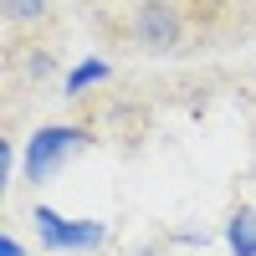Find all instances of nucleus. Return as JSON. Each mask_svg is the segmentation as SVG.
Returning <instances> with one entry per match:
<instances>
[{
    "instance_id": "f257e3e1",
    "label": "nucleus",
    "mask_w": 256,
    "mask_h": 256,
    "mask_svg": "<svg viewBox=\"0 0 256 256\" xmlns=\"http://www.w3.org/2000/svg\"><path fill=\"white\" fill-rule=\"evenodd\" d=\"M77 148H88V128L77 123H41L26 138V154H20V169H26L31 184H46L62 164H67Z\"/></svg>"
},
{
    "instance_id": "7ed1b4c3",
    "label": "nucleus",
    "mask_w": 256,
    "mask_h": 256,
    "mask_svg": "<svg viewBox=\"0 0 256 256\" xmlns=\"http://www.w3.org/2000/svg\"><path fill=\"white\" fill-rule=\"evenodd\" d=\"M184 36V16L174 0H144L134 16V41L144 52H174Z\"/></svg>"
},
{
    "instance_id": "0eeeda50",
    "label": "nucleus",
    "mask_w": 256,
    "mask_h": 256,
    "mask_svg": "<svg viewBox=\"0 0 256 256\" xmlns=\"http://www.w3.org/2000/svg\"><path fill=\"white\" fill-rule=\"evenodd\" d=\"M26 72H31L36 82H41V77H52V56H46V52H31V56H26Z\"/></svg>"
},
{
    "instance_id": "39448f33",
    "label": "nucleus",
    "mask_w": 256,
    "mask_h": 256,
    "mask_svg": "<svg viewBox=\"0 0 256 256\" xmlns=\"http://www.w3.org/2000/svg\"><path fill=\"white\" fill-rule=\"evenodd\" d=\"M226 246H230V256H256V210H251V205L230 210V220H226Z\"/></svg>"
},
{
    "instance_id": "20e7f679",
    "label": "nucleus",
    "mask_w": 256,
    "mask_h": 256,
    "mask_svg": "<svg viewBox=\"0 0 256 256\" xmlns=\"http://www.w3.org/2000/svg\"><path fill=\"white\" fill-rule=\"evenodd\" d=\"M108 77H113V62H102V56H82L77 67L62 77V92L77 98V92H88V88H102Z\"/></svg>"
},
{
    "instance_id": "f03ea898",
    "label": "nucleus",
    "mask_w": 256,
    "mask_h": 256,
    "mask_svg": "<svg viewBox=\"0 0 256 256\" xmlns=\"http://www.w3.org/2000/svg\"><path fill=\"white\" fill-rule=\"evenodd\" d=\"M36 241L46 251H98L108 241V226L102 220H67L52 205H36Z\"/></svg>"
},
{
    "instance_id": "423d86ee",
    "label": "nucleus",
    "mask_w": 256,
    "mask_h": 256,
    "mask_svg": "<svg viewBox=\"0 0 256 256\" xmlns=\"http://www.w3.org/2000/svg\"><path fill=\"white\" fill-rule=\"evenodd\" d=\"M10 20H41L46 16V0H0Z\"/></svg>"
},
{
    "instance_id": "1a4fd4ad",
    "label": "nucleus",
    "mask_w": 256,
    "mask_h": 256,
    "mask_svg": "<svg viewBox=\"0 0 256 256\" xmlns=\"http://www.w3.org/2000/svg\"><path fill=\"white\" fill-rule=\"evenodd\" d=\"M0 256H26V246H20L16 236H0Z\"/></svg>"
},
{
    "instance_id": "6e6552de",
    "label": "nucleus",
    "mask_w": 256,
    "mask_h": 256,
    "mask_svg": "<svg viewBox=\"0 0 256 256\" xmlns=\"http://www.w3.org/2000/svg\"><path fill=\"white\" fill-rule=\"evenodd\" d=\"M16 174V144H0V180Z\"/></svg>"
}]
</instances>
